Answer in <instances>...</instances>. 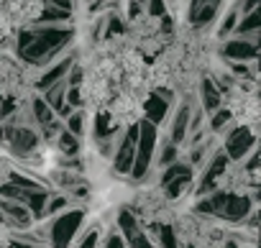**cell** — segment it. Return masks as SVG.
Instances as JSON below:
<instances>
[{
  "label": "cell",
  "mask_w": 261,
  "mask_h": 248,
  "mask_svg": "<svg viewBox=\"0 0 261 248\" xmlns=\"http://www.w3.org/2000/svg\"><path fill=\"white\" fill-rule=\"evenodd\" d=\"M228 107L233 113V118L241 123V126L256 128L258 123V97H256V85H236L230 90V100Z\"/></svg>",
  "instance_id": "3957f363"
},
{
  "label": "cell",
  "mask_w": 261,
  "mask_h": 248,
  "mask_svg": "<svg viewBox=\"0 0 261 248\" xmlns=\"http://www.w3.org/2000/svg\"><path fill=\"white\" fill-rule=\"evenodd\" d=\"M0 235H3V230H0ZM0 243H3V238H0Z\"/></svg>",
  "instance_id": "277c9868"
},
{
  "label": "cell",
  "mask_w": 261,
  "mask_h": 248,
  "mask_svg": "<svg viewBox=\"0 0 261 248\" xmlns=\"http://www.w3.org/2000/svg\"><path fill=\"white\" fill-rule=\"evenodd\" d=\"M151 90V62L125 36L97 46L80 87L82 102L92 113H105L118 128L134 126L144 115Z\"/></svg>",
  "instance_id": "6da1fadb"
},
{
  "label": "cell",
  "mask_w": 261,
  "mask_h": 248,
  "mask_svg": "<svg viewBox=\"0 0 261 248\" xmlns=\"http://www.w3.org/2000/svg\"><path fill=\"white\" fill-rule=\"evenodd\" d=\"M46 0H0V44H6L18 29L36 21Z\"/></svg>",
  "instance_id": "7a4b0ae2"
}]
</instances>
